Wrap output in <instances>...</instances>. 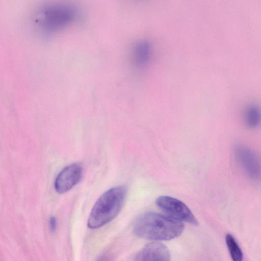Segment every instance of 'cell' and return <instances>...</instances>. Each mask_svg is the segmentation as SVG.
<instances>
[{
  "label": "cell",
  "instance_id": "1",
  "mask_svg": "<svg viewBox=\"0 0 261 261\" xmlns=\"http://www.w3.org/2000/svg\"><path fill=\"white\" fill-rule=\"evenodd\" d=\"M184 229L182 222L152 212L142 214L135 221L133 232L137 237L152 241H167L179 236Z\"/></svg>",
  "mask_w": 261,
  "mask_h": 261
},
{
  "label": "cell",
  "instance_id": "2",
  "mask_svg": "<svg viewBox=\"0 0 261 261\" xmlns=\"http://www.w3.org/2000/svg\"><path fill=\"white\" fill-rule=\"evenodd\" d=\"M127 193L124 186L113 187L103 193L93 205L87 220V226L98 228L114 219L119 213Z\"/></svg>",
  "mask_w": 261,
  "mask_h": 261
},
{
  "label": "cell",
  "instance_id": "3",
  "mask_svg": "<svg viewBox=\"0 0 261 261\" xmlns=\"http://www.w3.org/2000/svg\"><path fill=\"white\" fill-rule=\"evenodd\" d=\"M76 16L71 6L63 4H49L39 9L34 16L37 27L47 33H53L71 23Z\"/></svg>",
  "mask_w": 261,
  "mask_h": 261
},
{
  "label": "cell",
  "instance_id": "4",
  "mask_svg": "<svg viewBox=\"0 0 261 261\" xmlns=\"http://www.w3.org/2000/svg\"><path fill=\"white\" fill-rule=\"evenodd\" d=\"M156 205L167 216L180 222L196 226L198 221L189 208L181 201L169 196H161L155 200Z\"/></svg>",
  "mask_w": 261,
  "mask_h": 261
},
{
  "label": "cell",
  "instance_id": "5",
  "mask_svg": "<svg viewBox=\"0 0 261 261\" xmlns=\"http://www.w3.org/2000/svg\"><path fill=\"white\" fill-rule=\"evenodd\" d=\"M82 175L83 167L80 164L73 163L65 167L55 179V190L59 194L68 191L80 181Z\"/></svg>",
  "mask_w": 261,
  "mask_h": 261
},
{
  "label": "cell",
  "instance_id": "6",
  "mask_svg": "<svg viewBox=\"0 0 261 261\" xmlns=\"http://www.w3.org/2000/svg\"><path fill=\"white\" fill-rule=\"evenodd\" d=\"M235 154L239 163L246 174L254 180H258L260 176L259 160L251 149L239 146L235 150Z\"/></svg>",
  "mask_w": 261,
  "mask_h": 261
},
{
  "label": "cell",
  "instance_id": "7",
  "mask_svg": "<svg viewBox=\"0 0 261 261\" xmlns=\"http://www.w3.org/2000/svg\"><path fill=\"white\" fill-rule=\"evenodd\" d=\"M168 248L161 243L153 242L146 244L137 253L135 261H170Z\"/></svg>",
  "mask_w": 261,
  "mask_h": 261
},
{
  "label": "cell",
  "instance_id": "8",
  "mask_svg": "<svg viewBox=\"0 0 261 261\" xmlns=\"http://www.w3.org/2000/svg\"><path fill=\"white\" fill-rule=\"evenodd\" d=\"M151 55V45L147 40L138 41L132 51L133 64L138 68H144L149 63Z\"/></svg>",
  "mask_w": 261,
  "mask_h": 261
},
{
  "label": "cell",
  "instance_id": "9",
  "mask_svg": "<svg viewBox=\"0 0 261 261\" xmlns=\"http://www.w3.org/2000/svg\"><path fill=\"white\" fill-rule=\"evenodd\" d=\"M244 119L248 127L254 128L259 125L260 120L259 109L255 105H250L245 109Z\"/></svg>",
  "mask_w": 261,
  "mask_h": 261
},
{
  "label": "cell",
  "instance_id": "10",
  "mask_svg": "<svg viewBox=\"0 0 261 261\" xmlns=\"http://www.w3.org/2000/svg\"><path fill=\"white\" fill-rule=\"evenodd\" d=\"M225 241L232 261H242V251L234 237L231 234L227 233L225 237Z\"/></svg>",
  "mask_w": 261,
  "mask_h": 261
},
{
  "label": "cell",
  "instance_id": "11",
  "mask_svg": "<svg viewBox=\"0 0 261 261\" xmlns=\"http://www.w3.org/2000/svg\"><path fill=\"white\" fill-rule=\"evenodd\" d=\"M49 225L50 230L54 232L57 227V221L55 217H51L50 218L49 220Z\"/></svg>",
  "mask_w": 261,
  "mask_h": 261
}]
</instances>
